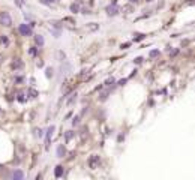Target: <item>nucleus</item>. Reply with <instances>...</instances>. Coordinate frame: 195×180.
<instances>
[{
  "label": "nucleus",
  "instance_id": "1",
  "mask_svg": "<svg viewBox=\"0 0 195 180\" xmlns=\"http://www.w3.org/2000/svg\"><path fill=\"white\" fill-rule=\"evenodd\" d=\"M0 24L2 26H11L12 24V18H11V15H9L8 12H2L0 14Z\"/></svg>",
  "mask_w": 195,
  "mask_h": 180
},
{
  "label": "nucleus",
  "instance_id": "2",
  "mask_svg": "<svg viewBox=\"0 0 195 180\" xmlns=\"http://www.w3.org/2000/svg\"><path fill=\"white\" fill-rule=\"evenodd\" d=\"M99 162H101V159H99V156L98 155H92L89 159V167L92 168V170H95L98 165H99Z\"/></svg>",
  "mask_w": 195,
  "mask_h": 180
},
{
  "label": "nucleus",
  "instance_id": "3",
  "mask_svg": "<svg viewBox=\"0 0 195 180\" xmlns=\"http://www.w3.org/2000/svg\"><path fill=\"white\" fill-rule=\"evenodd\" d=\"M20 33L23 35V36H30L32 35V29L27 26V24H21L20 26Z\"/></svg>",
  "mask_w": 195,
  "mask_h": 180
},
{
  "label": "nucleus",
  "instance_id": "4",
  "mask_svg": "<svg viewBox=\"0 0 195 180\" xmlns=\"http://www.w3.org/2000/svg\"><path fill=\"white\" fill-rule=\"evenodd\" d=\"M54 174H56V177H60V176H62V174H63V167H62V165H57V167H56Z\"/></svg>",
  "mask_w": 195,
  "mask_h": 180
},
{
  "label": "nucleus",
  "instance_id": "5",
  "mask_svg": "<svg viewBox=\"0 0 195 180\" xmlns=\"http://www.w3.org/2000/svg\"><path fill=\"white\" fill-rule=\"evenodd\" d=\"M35 41H36V44H38L39 47H42V45H44V38H42L41 35H39V36H36V38H35Z\"/></svg>",
  "mask_w": 195,
  "mask_h": 180
},
{
  "label": "nucleus",
  "instance_id": "6",
  "mask_svg": "<svg viewBox=\"0 0 195 180\" xmlns=\"http://www.w3.org/2000/svg\"><path fill=\"white\" fill-rule=\"evenodd\" d=\"M107 11H108V14H110V15H116V14H117V9H116L114 6H113V8L110 6V8L107 9Z\"/></svg>",
  "mask_w": 195,
  "mask_h": 180
},
{
  "label": "nucleus",
  "instance_id": "7",
  "mask_svg": "<svg viewBox=\"0 0 195 180\" xmlns=\"http://www.w3.org/2000/svg\"><path fill=\"white\" fill-rule=\"evenodd\" d=\"M57 155H59V156H60V158H63V155H65V147H59V149H57Z\"/></svg>",
  "mask_w": 195,
  "mask_h": 180
},
{
  "label": "nucleus",
  "instance_id": "8",
  "mask_svg": "<svg viewBox=\"0 0 195 180\" xmlns=\"http://www.w3.org/2000/svg\"><path fill=\"white\" fill-rule=\"evenodd\" d=\"M0 44H2V45H8L9 44L8 38H6V36H2V38H0Z\"/></svg>",
  "mask_w": 195,
  "mask_h": 180
},
{
  "label": "nucleus",
  "instance_id": "9",
  "mask_svg": "<svg viewBox=\"0 0 195 180\" xmlns=\"http://www.w3.org/2000/svg\"><path fill=\"white\" fill-rule=\"evenodd\" d=\"M14 177H15V179H21V177H23V173H20V171L14 173Z\"/></svg>",
  "mask_w": 195,
  "mask_h": 180
},
{
  "label": "nucleus",
  "instance_id": "10",
  "mask_svg": "<svg viewBox=\"0 0 195 180\" xmlns=\"http://www.w3.org/2000/svg\"><path fill=\"white\" fill-rule=\"evenodd\" d=\"M71 11H72V12H77V11H78V6H77V5H72Z\"/></svg>",
  "mask_w": 195,
  "mask_h": 180
},
{
  "label": "nucleus",
  "instance_id": "11",
  "mask_svg": "<svg viewBox=\"0 0 195 180\" xmlns=\"http://www.w3.org/2000/svg\"><path fill=\"white\" fill-rule=\"evenodd\" d=\"M143 38H144V35H137V38H135V41H141Z\"/></svg>",
  "mask_w": 195,
  "mask_h": 180
},
{
  "label": "nucleus",
  "instance_id": "12",
  "mask_svg": "<svg viewBox=\"0 0 195 180\" xmlns=\"http://www.w3.org/2000/svg\"><path fill=\"white\" fill-rule=\"evenodd\" d=\"M21 66H23V63H20V62L18 63H14V68H21Z\"/></svg>",
  "mask_w": 195,
  "mask_h": 180
},
{
  "label": "nucleus",
  "instance_id": "13",
  "mask_svg": "<svg viewBox=\"0 0 195 180\" xmlns=\"http://www.w3.org/2000/svg\"><path fill=\"white\" fill-rule=\"evenodd\" d=\"M158 54H159V53L156 51V50H155V51H152V53H150V56H152V57H155V56H158Z\"/></svg>",
  "mask_w": 195,
  "mask_h": 180
}]
</instances>
